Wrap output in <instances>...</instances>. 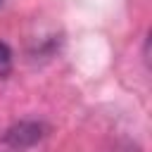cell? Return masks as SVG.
Here are the masks:
<instances>
[{
  "mask_svg": "<svg viewBox=\"0 0 152 152\" xmlns=\"http://www.w3.org/2000/svg\"><path fill=\"white\" fill-rule=\"evenodd\" d=\"M43 135H45V126L43 124H38V121H21V124L12 126L5 133V142L10 147H14V150H24V147L36 145Z\"/></svg>",
  "mask_w": 152,
  "mask_h": 152,
  "instance_id": "cell-1",
  "label": "cell"
},
{
  "mask_svg": "<svg viewBox=\"0 0 152 152\" xmlns=\"http://www.w3.org/2000/svg\"><path fill=\"white\" fill-rule=\"evenodd\" d=\"M10 69H12V50L7 43L0 40V76L10 74Z\"/></svg>",
  "mask_w": 152,
  "mask_h": 152,
  "instance_id": "cell-2",
  "label": "cell"
},
{
  "mask_svg": "<svg viewBox=\"0 0 152 152\" xmlns=\"http://www.w3.org/2000/svg\"><path fill=\"white\" fill-rule=\"evenodd\" d=\"M0 5H2V0H0Z\"/></svg>",
  "mask_w": 152,
  "mask_h": 152,
  "instance_id": "cell-3",
  "label": "cell"
}]
</instances>
